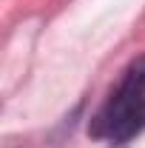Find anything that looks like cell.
<instances>
[{
	"label": "cell",
	"mask_w": 145,
	"mask_h": 148,
	"mask_svg": "<svg viewBox=\"0 0 145 148\" xmlns=\"http://www.w3.org/2000/svg\"><path fill=\"white\" fill-rule=\"evenodd\" d=\"M145 128V57L134 60L131 69L122 74L117 91L91 123V134L125 143Z\"/></svg>",
	"instance_id": "cell-1"
}]
</instances>
